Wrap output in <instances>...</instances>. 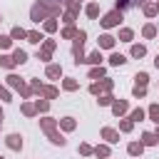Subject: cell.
Segmentation results:
<instances>
[{"label": "cell", "mask_w": 159, "mask_h": 159, "mask_svg": "<svg viewBox=\"0 0 159 159\" xmlns=\"http://www.w3.org/2000/svg\"><path fill=\"white\" fill-rule=\"evenodd\" d=\"M42 127H45V132L50 134V139H52L55 144H60V147L65 144V139H62V134H57V132H55V122H52V119H42Z\"/></svg>", "instance_id": "1"}, {"label": "cell", "mask_w": 159, "mask_h": 159, "mask_svg": "<svg viewBox=\"0 0 159 159\" xmlns=\"http://www.w3.org/2000/svg\"><path fill=\"white\" fill-rule=\"evenodd\" d=\"M0 20H2V17H0Z\"/></svg>", "instance_id": "45"}, {"label": "cell", "mask_w": 159, "mask_h": 159, "mask_svg": "<svg viewBox=\"0 0 159 159\" xmlns=\"http://www.w3.org/2000/svg\"><path fill=\"white\" fill-rule=\"evenodd\" d=\"M60 75H62V70H60L57 65H50V67H47V77H60Z\"/></svg>", "instance_id": "14"}, {"label": "cell", "mask_w": 159, "mask_h": 159, "mask_svg": "<svg viewBox=\"0 0 159 159\" xmlns=\"http://www.w3.org/2000/svg\"><path fill=\"white\" fill-rule=\"evenodd\" d=\"M7 147H10V149H20V147H22V139H20L17 134H10V137H7Z\"/></svg>", "instance_id": "6"}, {"label": "cell", "mask_w": 159, "mask_h": 159, "mask_svg": "<svg viewBox=\"0 0 159 159\" xmlns=\"http://www.w3.org/2000/svg\"><path fill=\"white\" fill-rule=\"evenodd\" d=\"M142 139H144V144H157V139H159V137H157V134H149V132H147V134H144Z\"/></svg>", "instance_id": "18"}, {"label": "cell", "mask_w": 159, "mask_h": 159, "mask_svg": "<svg viewBox=\"0 0 159 159\" xmlns=\"http://www.w3.org/2000/svg\"><path fill=\"white\" fill-rule=\"evenodd\" d=\"M112 45H114V37L112 35H102L99 37V47H112Z\"/></svg>", "instance_id": "10"}, {"label": "cell", "mask_w": 159, "mask_h": 159, "mask_svg": "<svg viewBox=\"0 0 159 159\" xmlns=\"http://www.w3.org/2000/svg\"><path fill=\"white\" fill-rule=\"evenodd\" d=\"M154 65H157V67H159V55H157V60H154Z\"/></svg>", "instance_id": "40"}, {"label": "cell", "mask_w": 159, "mask_h": 159, "mask_svg": "<svg viewBox=\"0 0 159 159\" xmlns=\"http://www.w3.org/2000/svg\"><path fill=\"white\" fill-rule=\"evenodd\" d=\"M144 92H147V89H144L142 84H137V87H134V97H144Z\"/></svg>", "instance_id": "33"}, {"label": "cell", "mask_w": 159, "mask_h": 159, "mask_svg": "<svg viewBox=\"0 0 159 159\" xmlns=\"http://www.w3.org/2000/svg\"><path fill=\"white\" fill-rule=\"evenodd\" d=\"M119 37H122L124 42H129V40H132V30H122V32H119Z\"/></svg>", "instance_id": "30"}, {"label": "cell", "mask_w": 159, "mask_h": 159, "mask_svg": "<svg viewBox=\"0 0 159 159\" xmlns=\"http://www.w3.org/2000/svg\"><path fill=\"white\" fill-rule=\"evenodd\" d=\"M62 127H65V129H75V119H72V117H65V119H62Z\"/></svg>", "instance_id": "24"}, {"label": "cell", "mask_w": 159, "mask_h": 159, "mask_svg": "<svg viewBox=\"0 0 159 159\" xmlns=\"http://www.w3.org/2000/svg\"><path fill=\"white\" fill-rule=\"evenodd\" d=\"M132 129V119H127V122H122V132H129Z\"/></svg>", "instance_id": "36"}, {"label": "cell", "mask_w": 159, "mask_h": 159, "mask_svg": "<svg viewBox=\"0 0 159 159\" xmlns=\"http://www.w3.org/2000/svg\"><path fill=\"white\" fill-rule=\"evenodd\" d=\"M157 10H159L157 5H147V7H144V12H147L149 17H152V15H157Z\"/></svg>", "instance_id": "27"}, {"label": "cell", "mask_w": 159, "mask_h": 159, "mask_svg": "<svg viewBox=\"0 0 159 159\" xmlns=\"http://www.w3.org/2000/svg\"><path fill=\"white\" fill-rule=\"evenodd\" d=\"M47 12H52V15H55V12H57V7H52V10H47V7L42 5V2H37V5L32 7V20H35V22H40V20H42V17L47 15Z\"/></svg>", "instance_id": "2"}, {"label": "cell", "mask_w": 159, "mask_h": 159, "mask_svg": "<svg viewBox=\"0 0 159 159\" xmlns=\"http://www.w3.org/2000/svg\"><path fill=\"white\" fill-rule=\"evenodd\" d=\"M12 37H15V40H22V37H27V32H25L22 27H15V30H12Z\"/></svg>", "instance_id": "17"}, {"label": "cell", "mask_w": 159, "mask_h": 159, "mask_svg": "<svg viewBox=\"0 0 159 159\" xmlns=\"http://www.w3.org/2000/svg\"><path fill=\"white\" fill-rule=\"evenodd\" d=\"M132 5H137V0H117V10H124V7H132Z\"/></svg>", "instance_id": "11"}, {"label": "cell", "mask_w": 159, "mask_h": 159, "mask_svg": "<svg viewBox=\"0 0 159 159\" xmlns=\"http://www.w3.org/2000/svg\"><path fill=\"white\" fill-rule=\"evenodd\" d=\"M7 82H10V84H12V87H15V89H22V92H25V94H27V89H25V87H22V80H20V77H15V75H10V77H7Z\"/></svg>", "instance_id": "8"}, {"label": "cell", "mask_w": 159, "mask_h": 159, "mask_svg": "<svg viewBox=\"0 0 159 159\" xmlns=\"http://www.w3.org/2000/svg\"><path fill=\"white\" fill-rule=\"evenodd\" d=\"M97 12H99L97 5H89V7H87V15H89V17H97Z\"/></svg>", "instance_id": "28"}, {"label": "cell", "mask_w": 159, "mask_h": 159, "mask_svg": "<svg viewBox=\"0 0 159 159\" xmlns=\"http://www.w3.org/2000/svg\"><path fill=\"white\" fill-rule=\"evenodd\" d=\"M119 20H122V10H112V12L104 15L102 25H104V27H114V25H119Z\"/></svg>", "instance_id": "3"}, {"label": "cell", "mask_w": 159, "mask_h": 159, "mask_svg": "<svg viewBox=\"0 0 159 159\" xmlns=\"http://www.w3.org/2000/svg\"><path fill=\"white\" fill-rule=\"evenodd\" d=\"M157 7H159V5H157Z\"/></svg>", "instance_id": "43"}, {"label": "cell", "mask_w": 159, "mask_h": 159, "mask_svg": "<svg viewBox=\"0 0 159 159\" xmlns=\"http://www.w3.org/2000/svg\"><path fill=\"white\" fill-rule=\"evenodd\" d=\"M134 80H137V84H142V87H144V84H147V80H149V77H147V72H139V75H137V77H134Z\"/></svg>", "instance_id": "22"}, {"label": "cell", "mask_w": 159, "mask_h": 159, "mask_svg": "<svg viewBox=\"0 0 159 159\" xmlns=\"http://www.w3.org/2000/svg\"><path fill=\"white\" fill-rule=\"evenodd\" d=\"M27 40H30V42H35V45H37V42H40V40H42V35H40V32H27Z\"/></svg>", "instance_id": "21"}, {"label": "cell", "mask_w": 159, "mask_h": 159, "mask_svg": "<svg viewBox=\"0 0 159 159\" xmlns=\"http://www.w3.org/2000/svg\"><path fill=\"white\" fill-rule=\"evenodd\" d=\"M0 65H2V67H12L15 62H12V57H0Z\"/></svg>", "instance_id": "32"}, {"label": "cell", "mask_w": 159, "mask_h": 159, "mask_svg": "<svg viewBox=\"0 0 159 159\" xmlns=\"http://www.w3.org/2000/svg\"><path fill=\"white\" fill-rule=\"evenodd\" d=\"M55 27H57V25H55V20H47V22H45V30H50V32H52Z\"/></svg>", "instance_id": "35"}, {"label": "cell", "mask_w": 159, "mask_h": 159, "mask_svg": "<svg viewBox=\"0 0 159 159\" xmlns=\"http://www.w3.org/2000/svg\"><path fill=\"white\" fill-rule=\"evenodd\" d=\"M129 154H134V157H137V154H142V144L132 142V144H129Z\"/></svg>", "instance_id": "19"}, {"label": "cell", "mask_w": 159, "mask_h": 159, "mask_svg": "<svg viewBox=\"0 0 159 159\" xmlns=\"http://www.w3.org/2000/svg\"><path fill=\"white\" fill-rule=\"evenodd\" d=\"M80 152H82V154H92V149H89L87 144H82V147H80Z\"/></svg>", "instance_id": "38"}, {"label": "cell", "mask_w": 159, "mask_h": 159, "mask_svg": "<svg viewBox=\"0 0 159 159\" xmlns=\"http://www.w3.org/2000/svg\"><path fill=\"white\" fill-rule=\"evenodd\" d=\"M62 37H77L75 27H65V30H62Z\"/></svg>", "instance_id": "25"}, {"label": "cell", "mask_w": 159, "mask_h": 159, "mask_svg": "<svg viewBox=\"0 0 159 159\" xmlns=\"http://www.w3.org/2000/svg\"><path fill=\"white\" fill-rule=\"evenodd\" d=\"M0 45H2V35H0Z\"/></svg>", "instance_id": "41"}, {"label": "cell", "mask_w": 159, "mask_h": 159, "mask_svg": "<svg viewBox=\"0 0 159 159\" xmlns=\"http://www.w3.org/2000/svg\"><path fill=\"white\" fill-rule=\"evenodd\" d=\"M112 109H114V114H122V112H127V102H114Z\"/></svg>", "instance_id": "16"}, {"label": "cell", "mask_w": 159, "mask_h": 159, "mask_svg": "<svg viewBox=\"0 0 159 159\" xmlns=\"http://www.w3.org/2000/svg\"><path fill=\"white\" fill-rule=\"evenodd\" d=\"M102 75H104V70H102V67H94V70L89 72V77H92V80H97V77H102Z\"/></svg>", "instance_id": "26"}, {"label": "cell", "mask_w": 159, "mask_h": 159, "mask_svg": "<svg viewBox=\"0 0 159 159\" xmlns=\"http://www.w3.org/2000/svg\"><path fill=\"white\" fill-rule=\"evenodd\" d=\"M109 87H112V82H109V80H104V82H102V84H92V92H94V94H97V92H99V89H109Z\"/></svg>", "instance_id": "15"}, {"label": "cell", "mask_w": 159, "mask_h": 159, "mask_svg": "<svg viewBox=\"0 0 159 159\" xmlns=\"http://www.w3.org/2000/svg\"><path fill=\"white\" fill-rule=\"evenodd\" d=\"M132 55H134V57H144V55H147L144 45H134V47H132Z\"/></svg>", "instance_id": "12"}, {"label": "cell", "mask_w": 159, "mask_h": 159, "mask_svg": "<svg viewBox=\"0 0 159 159\" xmlns=\"http://www.w3.org/2000/svg\"><path fill=\"white\" fill-rule=\"evenodd\" d=\"M0 159H2V157H0Z\"/></svg>", "instance_id": "44"}, {"label": "cell", "mask_w": 159, "mask_h": 159, "mask_svg": "<svg viewBox=\"0 0 159 159\" xmlns=\"http://www.w3.org/2000/svg\"><path fill=\"white\" fill-rule=\"evenodd\" d=\"M60 2H65V0H60Z\"/></svg>", "instance_id": "42"}, {"label": "cell", "mask_w": 159, "mask_h": 159, "mask_svg": "<svg viewBox=\"0 0 159 159\" xmlns=\"http://www.w3.org/2000/svg\"><path fill=\"white\" fill-rule=\"evenodd\" d=\"M154 32H157L154 25H147V27H144V37H154Z\"/></svg>", "instance_id": "29"}, {"label": "cell", "mask_w": 159, "mask_h": 159, "mask_svg": "<svg viewBox=\"0 0 159 159\" xmlns=\"http://www.w3.org/2000/svg\"><path fill=\"white\" fill-rule=\"evenodd\" d=\"M142 119H144V112L142 109H134L132 112V122H142Z\"/></svg>", "instance_id": "23"}, {"label": "cell", "mask_w": 159, "mask_h": 159, "mask_svg": "<svg viewBox=\"0 0 159 159\" xmlns=\"http://www.w3.org/2000/svg\"><path fill=\"white\" fill-rule=\"evenodd\" d=\"M109 102H112V97H109V94H104V97H99V104H109Z\"/></svg>", "instance_id": "37"}, {"label": "cell", "mask_w": 159, "mask_h": 159, "mask_svg": "<svg viewBox=\"0 0 159 159\" xmlns=\"http://www.w3.org/2000/svg\"><path fill=\"white\" fill-rule=\"evenodd\" d=\"M149 114H152V119L159 124V107H157V104H152V107H149Z\"/></svg>", "instance_id": "20"}, {"label": "cell", "mask_w": 159, "mask_h": 159, "mask_svg": "<svg viewBox=\"0 0 159 159\" xmlns=\"http://www.w3.org/2000/svg\"><path fill=\"white\" fill-rule=\"evenodd\" d=\"M102 137H104L107 142H117V139H119V134H117L114 129H109V127H104V129H102Z\"/></svg>", "instance_id": "5"}, {"label": "cell", "mask_w": 159, "mask_h": 159, "mask_svg": "<svg viewBox=\"0 0 159 159\" xmlns=\"http://www.w3.org/2000/svg\"><path fill=\"white\" fill-rule=\"evenodd\" d=\"M84 62H92V65H99V62H102V55H99V50H97V52H92V55H89V57H87Z\"/></svg>", "instance_id": "13"}, {"label": "cell", "mask_w": 159, "mask_h": 159, "mask_svg": "<svg viewBox=\"0 0 159 159\" xmlns=\"http://www.w3.org/2000/svg\"><path fill=\"white\" fill-rule=\"evenodd\" d=\"M25 60H27V55H25L22 50H15V52H12V62H15V65H22Z\"/></svg>", "instance_id": "9"}, {"label": "cell", "mask_w": 159, "mask_h": 159, "mask_svg": "<svg viewBox=\"0 0 159 159\" xmlns=\"http://www.w3.org/2000/svg\"><path fill=\"white\" fill-rule=\"evenodd\" d=\"M84 37H87V35H84L82 30H80L77 37H75V57H77V62H84V60H82V45H84Z\"/></svg>", "instance_id": "4"}, {"label": "cell", "mask_w": 159, "mask_h": 159, "mask_svg": "<svg viewBox=\"0 0 159 159\" xmlns=\"http://www.w3.org/2000/svg\"><path fill=\"white\" fill-rule=\"evenodd\" d=\"M109 62H112L114 67H119V65H124V62H127V57H124V55H119V52H112V57H109Z\"/></svg>", "instance_id": "7"}, {"label": "cell", "mask_w": 159, "mask_h": 159, "mask_svg": "<svg viewBox=\"0 0 159 159\" xmlns=\"http://www.w3.org/2000/svg\"><path fill=\"white\" fill-rule=\"evenodd\" d=\"M94 154H97V157H107V154H109V149H107V147H97V149H94Z\"/></svg>", "instance_id": "31"}, {"label": "cell", "mask_w": 159, "mask_h": 159, "mask_svg": "<svg viewBox=\"0 0 159 159\" xmlns=\"http://www.w3.org/2000/svg\"><path fill=\"white\" fill-rule=\"evenodd\" d=\"M0 97H2V99H10V94H7V92H5L2 87H0Z\"/></svg>", "instance_id": "39"}, {"label": "cell", "mask_w": 159, "mask_h": 159, "mask_svg": "<svg viewBox=\"0 0 159 159\" xmlns=\"http://www.w3.org/2000/svg\"><path fill=\"white\" fill-rule=\"evenodd\" d=\"M75 87H77L75 80H65V89H75Z\"/></svg>", "instance_id": "34"}]
</instances>
